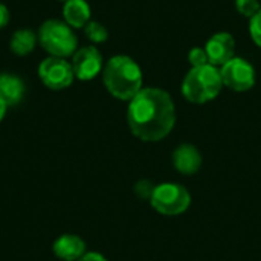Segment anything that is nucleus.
<instances>
[{
	"label": "nucleus",
	"mask_w": 261,
	"mask_h": 261,
	"mask_svg": "<svg viewBox=\"0 0 261 261\" xmlns=\"http://www.w3.org/2000/svg\"><path fill=\"white\" fill-rule=\"evenodd\" d=\"M127 122L138 139L145 142L162 141L176 124L173 98L162 89H142L128 104Z\"/></svg>",
	"instance_id": "1"
},
{
	"label": "nucleus",
	"mask_w": 261,
	"mask_h": 261,
	"mask_svg": "<svg viewBox=\"0 0 261 261\" xmlns=\"http://www.w3.org/2000/svg\"><path fill=\"white\" fill-rule=\"evenodd\" d=\"M106 89L118 99L132 101L142 90V70L127 55L112 57L102 70Z\"/></svg>",
	"instance_id": "2"
},
{
	"label": "nucleus",
	"mask_w": 261,
	"mask_h": 261,
	"mask_svg": "<svg viewBox=\"0 0 261 261\" xmlns=\"http://www.w3.org/2000/svg\"><path fill=\"white\" fill-rule=\"evenodd\" d=\"M223 81L220 69L213 64L193 67L184 78L182 95L193 104H205L220 93Z\"/></svg>",
	"instance_id": "3"
},
{
	"label": "nucleus",
	"mask_w": 261,
	"mask_h": 261,
	"mask_svg": "<svg viewBox=\"0 0 261 261\" xmlns=\"http://www.w3.org/2000/svg\"><path fill=\"white\" fill-rule=\"evenodd\" d=\"M38 41L52 57L66 58L76 52L78 40L72 28L60 20H47L40 26Z\"/></svg>",
	"instance_id": "4"
},
{
	"label": "nucleus",
	"mask_w": 261,
	"mask_h": 261,
	"mask_svg": "<svg viewBox=\"0 0 261 261\" xmlns=\"http://www.w3.org/2000/svg\"><path fill=\"white\" fill-rule=\"evenodd\" d=\"M151 206L162 216H180L191 205V194L184 185L162 184L154 187L151 194Z\"/></svg>",
	"instance_id": "5"
},
{
	"label": "nucleus",
	"mask_w": 261,
	"mask_h": 261,
	"mask_svg": "<svg viewBox=\"0 0 261 261\" xmlns=\"http://www.w3.org/2000/svg\"><path fill=\"white\" fill-rule=\"evenodd\" d=\"M223 86L234 92H248L255 84V70L252 64L240 57H234L220 67Z\"/></svg>",
	"instance_id": "6"
},
{
	"label": "nucleus",
	"mask_w": 261,
	"mask_h": 261,
	"mask_svg": "<svg viewBox=\"0 0 261 261\" xmlns=\"http://www.w3.org/2000/svg\"><path fill=\"white\" fill-rule=\"evenodd\" d=\"M38 75L41 83L52 90H61L69 87L75 76L72 64L67 63L64 58L58 57H49L43 60L38 67Z\"/></svg>",
	"instance_id": "7"
},
{
	"label": "nucleus",
	"mask_w": 261,
	"mask_h": 261,
	"mask_svg": "<svg viewBox=\"0 0 261 261\" xmlns=\"http://www.w3.org/2000/svg\"><path fill=\"white\" fill-rule=\"evenodd\" d=\"M73 75L78 80L87 81L95 78L102 69V57L99 50L93 46H86L73 54L72 60Z\"/></svg>",
	"instance_id": "8"
},
{
	"label": "nucleus",
	"mask_w": 261,
	"mask_h": 261,
	"mask_svg": "<svg viewBox=\"0 0 261 261\" xmlns=\"http://www.w3.org/2000/svg\"><path fill=\"white\" fill-rule=\"evenodd\" d=\"M205 50L208 54L210 64H213L216 67L223 66L229 60L234 58L236 40L229 32H217L208 40V43L205 46Z\"/></svg>",
	"instance_id": "9"
},
{
	"label": "nucleus",
	"mask_w": 261,
	"mask_h": 261,
	"mask_svg": "<svg viewBox=\"0 0 261 261\" xmlns=\"http://www.w3.org/2000/svg\"><path fill=\"white\" fill-rule=\"evenodd\" d=\"M173 165L182 174H196L202 167V154L194 145L182 144L173 151Z\"/></svg>",
	"instance_id": "10"
},
{
	"label": "nucleus",
	"mask_w": 261,
	"mask_h": 261,
	"mask_svg": "<svg viewBox=\"0 0 261 261\" xmlns=\"http://www.w3.org/2000/svg\"><path fill=\"white\" fill-rule=\"evenodd\" d=\"M54 254L64 261H78L86 254V243L78 236L64 234L55 240Z\"/></svg>",
	"instance_id": "11"
},
{
	"label": "nucleus",
	"mask_w": 261,
	"mask_h": 261,
	"mask_svg": "<svg viewBox=\"0 0 261 261\" xmlns=\"http://www.w3.org/2000/svg\"><path fill=\"white\" fill-rule=\"evenodd\" d=\"M24 95V84L23 81L11 73L0 75V101L6 106H15L21 101Z\"/></svg>",
	"instance_id": "12"
},
{
	"label": "nucleus",
	"mask_w": 261,
	"mask_h": 261,
	"mask_svg": "<svg viewBox=\"0 0 261 261\" xmlns=\"http://www.w3.org/2000/svg\"><path fill=\"white\" fill-rule=\"evenodd\" d=\"M63 14L70 28H84L90 20V6L86 0H67Z\"/></svg>",
	"instance_id": "13"
},
{
	"label": "nucleus",
	"mask_w": 261,
	"mask_h": 261,
	"mask_svg": "<svg viewBox=\"0 0 261 261\" xmlns=\"http://www.w3.org/2000/svg\"><path fill=\"white\" fill-rule=\"evenodd\" d=\"M37 35L31 29H20L11 38V50L15 55H28L34 50Z\"/></svg>",
	"instance_id": "14"
},
{
	"label": "nucleus",
	"mask_w": 261,
	"mask_h": 261,
	"mask_svg": "<svg viewBox=\"0 0 261 261\" xmlns=\"http://www.w3.org/2000/svg\"><path fill=\"white\" fill-rule=\"evenodd\" d=\"M84 32L87 38L92 40L93 43H102L109 38V31L99 21H89L84 26Z\"/></svg>",
	"instance_id": "15"
},
{
	"label": "nucleus",
	"mask_w": 261,
	"mask_h": 261,
	"mask_svg": "<svg viewBox=\"0 0 261 261\" xmlns=\"http://www.w3.org/2000/svg\"><path fill=\"white\" fill-rule=\"evenodd\" d=\"M236 8L243 17L249 18H252L261 9L258 0H236Z\"/></svg>",
	"instance_id": "16"
},
{
	"label": "nucleus",
	"mask_w": 261,
	"mask_h": 261,
	"mask_svg": "<svg viewBox=\"0 0 261 261\" xmlns=\"http://www.w3.org/2000/svg\"><path fill=\"white\" fill-rule=\"evenodd\" d=\"M188 61L193 67H199V66H205V64H210V60H208V54L205 49L202 47H193L190 52H188Z\"/></svg>",
	"instance_id": "17"
},
{
	"label": "nucleus",
	"mask_w": 261,
	"mask_h": 261,
	"mask_svg": "<svg viewBox=\"0 0 261 261\" xmlns=\"http://www.w3.org/2000/svg\"><path fill=\"white\" fill-rule=\"evenodd\" d=\"M249 32H251V37L254 40V43L261 47V9L251 18V23H249Z\"/></svg>",
	"instance_id": "18"
},
{
	"label": "nucleus",
	"mask_w": 261,
	"mask_h": 261,
	"mask_svg": "<svg viewBox=\"0 0 261 261\" xmlns=\"http://www.w3.org/2000/svg\"><path fill=\"white\" fill-rule=\"evenodd\" d=\"M135 191H136V194H138V197H141V199H151V194H153V191H154V185L150 182V180H139L138 184H136V188H135Z\"/></svg>",
	"instance_id": "19"
},
{
	"label": "nucleus",
	"mask_w": 261,
	"mask_h": 261,
	"mask_svg": "<svg viewBox=\"0 0 261 261\" xmlns=\"http://www.w3.org/2000/svg\"><path fill=\"white\" fill-rule=\"evenodd\" d=\"M78 261H107V258L98 252H86Z\"/></svg>",
	"instance_id": "20"
},
{
	"label": "nucleus",
	"mask_w": 261,
	"mask_h": 261,
	"mask_svg": "<svg viewBox=\"0 0 261 261\" xmlns=\"http://www.w3.org/2000/svg\"><path fill=\"white\" fill-rule=\"evenodd\" d=\"M9 21V11L5 5L0 3V29L5 28Z\"/></svg>",
	"instance_id": "21"
},
{
	"label": "nucleus",
	"mask_w": 261,
	"mask_h": 261,
	"mask_svg": "<svg viewBox=\"0 0 261 261\" xmlns=\"http://www.w3.org/2000/svg\"><path fill=\"white\" fill-rule=\"evenodd\" d=\"M6 107H8V106H6V104H5L3 101H0V121H2L3 118H5V113H6Z\"/></svg>",
	"instance_id": "22"
},
{
	"label": "nucleus",
	"mask_w": 261,
	"mask_h": 261,
	"mask_svg": "<svg viewBox=\"0 0 261 261\" xmlns=\"http://www.w3.org/2000/svg\"><path fill=\"white\" fill-rule=\"evenodd\" d=\"M63 2H67V0H63Z\"/></svg>",
	"instance_id": "23"
}]
</instances>
